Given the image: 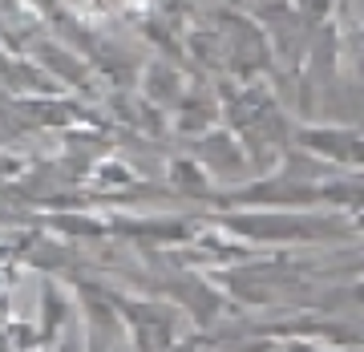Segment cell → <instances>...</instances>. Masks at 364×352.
<instances>
[{
  "label": "cell",
  "instance_id": "2",
  "mask_svg": "<svg viewBox=\"0 0 364 352\" xmlns=\"http://www.w3.org/2000/svg\"><path fill=\"white\" fill-rule=\"evenodd\" d=\"M198 166L207 170L210 178H243L255 162H251V154H247V146L239 142V134H231V130H215V134H207L203 142H198Z\"/></svg>",
  "mask_w": 364,
  "mask_h": 352
},
{
  "label": "cell",
  "instance_id": "5",
  "mask_svg": "<svg viewBox=\"0 0 364 352\" xmlns=\"http://www.w3.org/2000/svg\"><path fill=\"white\" fill-rule=\"evenodd\" d=\"M291 352H320V348H308V344H296Z\"/></svg>",
  "mask_w": 364,
  "mask_h": 352
},
{
  "label": "cell",
  "instance_id": "3",
  "mask_svg": "<svg viewBox=\"0 0 364 352\" xmlns=\"http://www.w3.org/2000/svg\"><path fill=\"white\" fill-rule=\"evenodd\" d=\"M299 142L308 146L316 158H328V162H340V166H356V154H360V138L352 126H340V130H308L299 134Z\"/></svg>",
  "mask_w": 364,
  "mask_h": 352
},
{
  "label": "cell",
  "instance_id": "1",
  "mask_svg": "<svg viewBox=\"0 0 364 352\" xmlns=\"http://www.w3.org/2000/svg\"><path fill=\"white\" fill-rule=\"evenodd\" d=\"M223 231L239 239H263V243H304V239H356L348 219L332 215H296V210H231L223 215Z\"/></svg>",
  "mask_w": 364,
  "mask_h": 352
},
{
  "label": "cell",
  "instance_id": "4",
  "mask_svg": "<svg viewBox=\"0 0 364 352\" xmlns=\"http://www.w3.org/2000/svg\"><path fill=\"white\" fill-rule=\"evenodd\" d=\"M33 53H37L41 61H45V69H53L65 85H73V90H90V65H85L73 49H65L61 41H41V45H33Z\"/></svg>",
  "mask_w": 364,
  "mask_h": 352
},
{
  "label": "cell",
  "instance_id": "6",
  "mask_svg": "<svg viewBox=\"0 0 364 352\" xmlns=\"http://www.w3.org/2000/svg\"><path fill=\"white\" fill-rule=\"evenodd\" d=\"M65 4H93V0H65Z\"/></svg>",
  "mask_w": 364,
  "mask_h": 352
}]
</instances>
